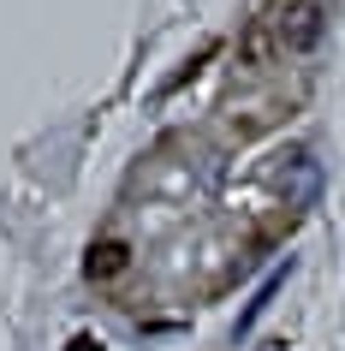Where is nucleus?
<instances>
[{
	"instance_id": "nucleus-1",
	"label": "nucleus",
	"mask_w": 345,
	"mask_h": 351,
	"mask_svg": "<svg viewBox=\"0 0 345 351\" xmlns=\"http://www.w3.org/2000/svg\"><path fill=\"white\" fill-rule=\"evenodd\" d=\"M322 30H327L322 0H298V6H286V19H280V48L286 54H309L322 42Z\"/></svg>"
},
{
	"instance_id": "nucleus-2",
	"label": "nucleus",
	"mask_w": 345,
	"mask_h": 351,
	"mask_svg": "<svg viewBox=\"0 0 345 351\" xmlns=\"http://www.w3.org/2000/svg\"><path fill=\"white\" fill-rule=\"evenodd\" d=\"M280 191H286V208H309L316 203V191H322V167H316V155H292L286 173H280Z\"/></svg>"
},
{
	"instance_id": "nucleus-3",
	"label": "nucleus",
	"mask_w": 345,
	"mask_h": 351,
	"mask_svg": "<svg viewBox=\"0 0 345 351\" xmlns=\"http://www.w3.org/2000/svg\"><path fill=\"white\" fill-rule=\"evenodd\" d=\"M286 274H292V256L286 262H280V268H274V274L268 280H262V286H256V298H250V304H244V310H238V339H244V333H250L256 328V322H262V310H268V304H274V298H280V286H286Z\"/></svg>"
},
{
	"instance_id": "nucleus-4",
	"label": "nucleus",
	"mask_w": 345,
	"mask_h": 351,
	"mask_svg": "<svg viewBox=\"0 0 345 351\" xmlns=\"http://www.w3.org/2000/svg\"><path fill=\"white\" fill-rule=\"evenodd\" d=\"M126 262H131V250L119 239H102V244H90V256H84V274L90 280H113V274H126Z\"/></svg>"
},
{
	"instance_id": "nucleus-5",
	"label": "nucleus",
	"mask_w": 345,
	"mask_h": 351,
	"mask_svg": "<svg viewBox=\"0 0 345 351\" xmlns=\"http://www.w3.org/2000/svg\"><path fill=\"white\" fill-rule=\"evenodd\" d=\"M262 351H286V339H268V346H262Z\"/></svg>"
}]
</instances>
